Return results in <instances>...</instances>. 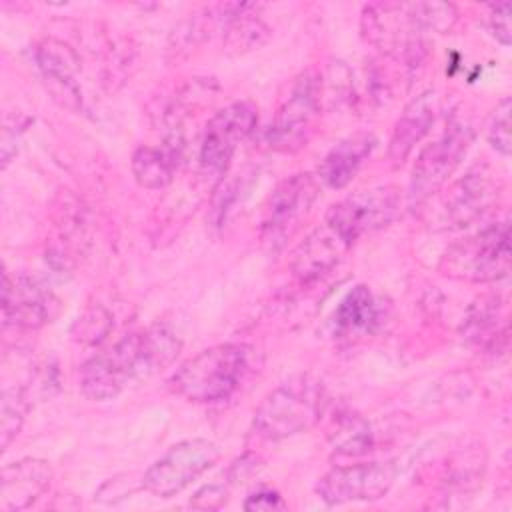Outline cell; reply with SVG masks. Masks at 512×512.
<instances>
[{
	"instance_id": "obj_1",
	"label": "cell",
	"mask_w": 512,
	"mask_h": 512,
	"mask_svg": "<svg viewBox=\"0 0 512 512\" xmlns=\"http://www.w3.org/2000/svg\"><path fill=\"white\" fill-rule=\"evenodd\" d=\"M180 346L178 336L164 324L130 332L108 350L84 362L80 368V388L94 402L112 400L132 382L146 380L170 366Z\"/></svg>"
},
{
	"instance_id": "obj_2",
	"label": "cell",
	"mask_w": 512,
	"mask_h": 512,
	"mask_svg": "<svg viewBox=\"0 0 512 512\" xmlns=\"http://www.w3.org/2000/svg\"><path fill=\"white\" fill-rule=\"evenodd\" d=\"M248 370V348L216 344L186 360L170 378L174 394L188 402L212 404L226 400L240 386Z\"/></svg>"
},
{
	"instance_id": "obj_3",
	"label": "cell",
	"mask_w": 512,
	"mask_h": 512,
	"mask_svg": "<svg viewBox=\"0 0 512 512\" xmlns=\"http://www.w3.org/2000/svg\"><path fill=\"white\" fill-rule=\"evenodd\" d=\"M324 406V386L318 380L300 376L280 384L260 402L252 430L262 440H284L314 426Z\"/></svg>"
},
{
	"instance_id": "obj_4",
	"label": "cell",
	"mask_w": 512,
	"mask_h": 512,
	"mask_svg": "<svg viewBox=\"0 0 512 512\" xmlns=\"http://www.w3.org/2000/svg\"><path fill=\"white\" fill-rule=\"evenodd\" d=\"M440 272L454 280L476 284L498 282L510 272V226L508 220L452 244L442 260Z\"/></svg>"
},
{
	"instance_id": "obj_5",
	"label": "cell",
	"mask_w": 512,
	"mask_h": 512,
	"mask_svg": "<svg viewBox=\"0 0 512 512\" xmlns=\"http://www.w3.org/2000/svg\"><path fill=\"white\" fill-rule=\"evenodd\" d=\"M474 140V132L468 124L452 120L444 132L430 142L418 154L410 184H408V206L420 208L448 182L456 166L462 162Z\"/></svg>"
},
{
	"instance_id": "obj_6",
	"label": "cell",
	"mask_w": 512,
	"mask_h": 512,
	"mask_svg": "<svg viewBox=\"0 0 512 512\" xmlns=\"http://www.w3.org/2000/svg\"><path fill=\"white\" fill-rule=\"evenodd\" d=\"M320 196V180L308 172L292 174L282 180L268 196L262 214L260 236L270 248H282L310 216Z\"/></svg>"
},
{
	"instance_id": "obj_7",
	"label": "cell",
	"mask_w": 512,
	"mask_h": 512,
	"mask_svg": "<svg viewBox=\"0 0 512 512\" xmlns=\"http://www.w3.org/2000/svg\"><path fill=\"white\" fill-rule=\"evenodd\" d=\"M220 458L214 442L204 438L182 440L162 454L142 476V488L156 498H170L190 486Z\"/></svg>"
},
{
	"instance_id": "obj_8",
	"label": "cell",
	"mask_w": 512,
	"mask_h": 512,
	"mask_svg": "<svg viewBox=\"0 0 512 512\" xmlns=\"http://www.w3.org/2000/svg\"><path fill=\"white\" fill-rule=\"evenodd\" d=\"M320 90V80L312 72H304L296 78L266 132L270 148L278 152H296L306 146L314 120L320 114Z\"/></svg>"
},
{
	"instance_id": "obj_9",
	"label": "cell",
	"mask_w": 512,
	"mask_h": 512,
	"mask_svg": "<svg viewBox=\"0 0 512 512\" xmlns=\"http://www.w3.org/2000/svg\"><path fill=\"white\" fill-rule=\"evenodd\" d=\"M256 122L258 110L246 100L232 102L210 118L200 142V168L206 176H224L238 144L250 136Z\"/></svg>"
},
{
	"instance_id": "obj_10",
	"label": "cell",
	"mask_w": 512,
	"mask_h": 512,
	"mask_svg": "<svg viewBox=\"0 0 512 512\" xmlns=\"http://www.w3.org/2000/svg\"><path fill=\"white\" fill-rule=\"evenodd\" d=\"M398 210V190L394 186H374L358 190L336 202L324 222L350 246L366 232L386 226Z\"/></svg>"
},
{
	"instance_id": "obj_11",
	"label": "cell",
	"mask_w": 512,
	"mask_h": 512,
	"mask_svg": "<svg viewBox=\"0 0 512 512\" xmlns=\"http://www.w3.org/2000/svg\"><path fill=\"white\" fill-rule=\"evenodd\" d=\"M396 480L392 462H360L328 470L316 484L318 496L326 504L374 502L388 494Z\"/></svg>"
},
{
	"instance_id": "obj_12",
	"label": "cell",
	"mask_w": 512,
	"mask_h": 512,
	"mask_svg": "<svg viewBox=\"0 0 512 512\" xmlns=\"http://www.w3.org/2000/svg\"><path fill=\"white\" fill-rule=\"evenodd\" d=\"M2 286L4 326L36 330L58 314V298L34 278L4 272Z\"/></svg>"
},
{
	"instance_id": "obj_13",
	"label": "cell",
	"mask_w": 512,
	"mask_h": 512,
	"mask_svg": "<svg viewBox=\"0 0 512 512\" xmlns=\"http://www.w3.org/2000/svg\"><path fill=\"white\" fill-rule=\"evenodd\" d=\"M34 62L48 94L70 112L82 110V90L76 80L80 58L58 38H44L34 48Z\"/></svg>"
},
{
	"instance_id": "obj_14",
	"label": "cell",
	"mask_w": 512,
	"mask_h": 512,
	"mask_svg": "<svg viewBox=\"0 0 512 512\" xmlns=\"http://www.w3.org/2000/svg\"><path fill=\"white\" fill-rule=\"evenodd\" d=\"M350 248L352 246L340 234L322 222L296 246L290 262L292 274L302 284L316 282L328 274Z\"/></svg>"
},
{
	"instance_id": "obj_15",
	"label": "cell",
	"mask_w": 512,
	"mask_h": 512,
	"mask_svg": "<svg viewBox=\"0 0 512 512\" xmlns=\"http://www.w3.org/2000/svg\"><path fill=\"white\" fill-rule=\"evenodd\" d=\"M52 468L40 458H22L6 464L0 478V510L20 512L32 506L50 486Z\"/></svg>"
},
{
	"instance_id": "obj_16",
	"label": "cell",
	"mask_w": 512,
	"mask_h": 512,
	"mask_svg": "<svg viewBox=\"0 0 512 512\" xmlns=\"http://www.w3.org/2000/svg\"><path fill=\"white\" fill-rule=\"evenodd\" d=\"M498 186L484 172H468L444 196L442 216L446 226L462 228L478 220L496 200Z\"/></svg>"
},
{
	"instance_id": "obj_17",
	"label": "cell",
	"mask_w": 512,
	"mask_h": 512,
	"mask_svg": "<svg viewBox=\"0 0 512 512\" xmlns=\"http://www.w3.org/2000/svg\"><path fill=\"white\" fill-rule=\"evenodd\" d=\"M436 118V96L432 90L416 96L394 124L388 156L392 164L402 166L412 154L414 146L428 134Z\"/></svg>"
},
{
	"instance_id": "obj_18",
	"label": "cell",
	"mask_w": 512,
	"mask_h": 512,
	"mask_svg": "<svg viewBox=\"0 0 512 512\" xmlns=\"http://www.w3.org/2000/svg\"><path fill=\"white\" fill-rule=\"evenodd\" d=\"M376 138L368 132H356L340 140L320 162L318 180L334 190H340L352 182L360 166L372 154Z\"/></svg>"
},
{
	"instance_id": "obj_19",
	"label": "cell",
	"mask_w": 512,
	"mask_h": 512,
	"mask_svg": "<svg viewBox=\"0 0 512 512\" xmlns=\"http://www.w3.org/2000/svg\"><path fill=\"white\" fill-rule=\"evenodd\" d=\"M334 328L340 336L370 332L378 322V306L368 286H354L334 310Z\"/></svg>"
},
{
	"instance_id": "obj_20",
	"label": "cell",
	"mask_w": 512,
	"mask_h": 512,
	"mask_svg": "<svg viewBox=\"0 0 512 512\" xmlns=\"http://www.w3.org/2000/svg\"><path fill=\"white\" fill-rule=\"evenodd\" d=\"M178 164V146L166 144L156 146H138L132 154V174L142 188L160 190L168 186L174 178Z\"/></svg>"
},
{
	"instance_id": "obj_21",
	"label": "cell",
	"mask_w": 512,
	"mask_h": 512,
	"mask_svg": "<svg viewBox=\"0 0 512 512\" xmlns=\"http://www.w3.org/2000/svg\"><path fill=\"white\" fill-rule=\"evenodd\" d=\"M252 4H228L222 10V20L226 24V46L236 52L258 48L268 38V28L258 20Z\"/></svg>"
},
{
	"instance_id": "obj_22",
	"label": "cell",
	"mask_w": 512,
	"mask_h": 512,
	"mask_svg": "<svg viewBox=\"0 0 512 512\" xmlns=\"http://www.w3.org/2000/svg\"><path fill=\"white\" fill-rule=\"evenodd\" d=\"M328 440L338 454L360 456L372 450L374 434L370 424L356 412H340L332 418Z\"/></svg>"
},
{
	"instance_id": "obj_23",
	"label": "cell",
	"mask_w": 512,
	"mask_h": 512,
	"mask_svg": "<svg viewBox=\"0 0 512 512\" xmlns=\"http://www.w3.org/2000/svg\"><path fill=\"white\" fill-rule=\"evenodd\" d=\"M0 436H2V450L10 446V442L20 432V426L24 422L26 410H28V396L22 388H10L6 386L2 390V402H0Z\"/></svg>"
},
{
	"instance_id": "obj_24",
	"label": "cell",
	"mask_w": 512,
	"mask_h": 512,
	"mask_svg": "<svg viewBox=\"0 0 512 512\" xmlns=\"http://www.w3.org/2000/svg\"><path fill=\"white\" fill-rule=\"evenodd\" d=\"M414 22L420 30H434V32H448L458 18V12L452 4L446 2H414L408 4Z\"/></svg>"
},
{
	"instance_id": "obj_25",
	"label": "cell",
	"mask_w": 512,
	"mask_h": 512,
	"mask_svg": "<svg viewBox=\"0 0 512 512\" xmlns=\"http://www.w3.org/2000/svg\"><path fill=\"white\" fill-rule=\"evenodd\" d=\"M510 112H512V102L510 98H502L496 108L490 114L488 126H486V138L490 146L500 152L502 156H510L512 150V140H510Z\"/></svg>"
},
{
	"instance_id": "obj_26",
	"label": "cell",
	"mask_w": 512,
	"mask_h": 512,
	"mask_svg": "<svg viewBox=\"0 0 512 512\" xmlns=\"http://www.w3.org/2000/svg\"><path fill=\"white\" fill-rule=\"evenodd\" d=\"M110 326H112V318L104 308L100 306L88 308L74 324V336L82 342L96 344L108 334Z\"/></svg>"
},
{
	"instance_id": "obj_27",
	"label": "cell",
	"mask_w": 512,
	"mask_h": 512,
	"mask_svg": "<svg viewBox=\"0 0 512 512\" xmlns=\"http://www.w3.org/2000/svg\"><path fill=\"white\" fill-rule=\"evenodd\" d=\"M488 30L502 46H510L512 24H510V4L508 2H498V4L490 6Z\"/></svg>"
},
{
	"instance_id": "obj_28",
	"label": "cell",
	"mask_w": 512,
	"mask_h": 512,
	"mask_svg": "<svg viewBox=\"0 0 512 512\" xmlns=\"http://www.w3.org/2000/svg\"><path fill=\"white\" fill-rule=\"evenodd\" d=\"M228 490L222 484H208L202 490H198L194 494V498L190 500V506L194 508H202V510H210V508H220L226 502Z\"/></svg>"
},
{
	"instance_id": "obj_29",
	"label": "cell",
	"mask_w": 512,
	"mask_h": 512,
	"mask_svg": "<svg viewBox=\"0 0 512 512\" xmlns=\"http://www.w3.org/2000/svg\"><path fill=\"white\" fill-rule=\"evenodd\" d=\"M244 508L246 510H278V508H284V502L278 496V492L260 490V492H254L246 498Z\"/></svg>"
}]
</instances>
